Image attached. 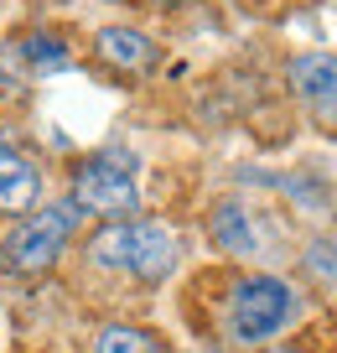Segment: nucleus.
<instances>
[{"label":"nucleus","mask_w":337,"mask_h":353,"mask_svg":"<svg viewBox=\"0 0 337 353\" xmlns=\"http://www.w3.org/2000/svg\"><path fill=\"white\" fill-rule=\"evenodd\" d=\"M94 265L104 270H120V276L135 281H166L176 265V234L156 219H125V223H109V229L94 234L88 244Z\"/></svg>","instance_id":"obj_1"},{"label":"nucleus","mask_w":337,"mask_h":353,"mask_svg":"<svg viewBox=\"0 0 337 353\" xmlns=\"http://www.w3.org/2000/svg\"><path fill=\"white\" fill-rule=\"evenodd\" d=\"M73 203L78 213H94V219L125 223L135 208H141V188H135V161L125 151H104L88 156L73 176Z\"/></svg>","instance_id":"obj_2"},{"label":"nucleus","mask_w":337,"mask_h":353,"mask_svg":"<svg viewBox=\"0 0 337 353\" xmlns=\"http://www.w3.org/2000/svg\"><path fill=\"white\" fill-rule=\"evenodd\" d=\"M78 219H83V213H78L73 203H52V208L21 219L0 239V270H11V276H37V270H47V265L68 250Z\"/></svg>","instance_id":"obj_3"},{"label":"nucleus","mask_w":337,"mask_h":353,"mask_svg":"<svg viewBox=\"0 0 337 353\" xmlns=\"http://www.w3.org/2000/svg\"><path fill=\"white\" fill-rule=\"evenodd\" d=\"M296 291L285 286L280 276H244L239 286H234V301H229V332L234 343H265L275 338L280 327H291L296 317Z\"/></svg>","instance_id":"obj_4"},{"label":"nucleus","mask_w":337,"mask_h":353,"mask_svg":"<svg viewBox=\"0 0 337 353\" xmlns=\"http://www.w3.org/2000/svg\"><path fill=\"white\" fill-rule=\"evenodd\" d=\"M291 88L306 104L337 114V52H301L291 63Z\"/></svg>","instance_id":"obj_5"},{"label":"nucleus","mask_w":337,"mask_h":353,"mask_svg":"<svg viewBox=\"0 0 337 353\" xmlns=\"http://www.w3.org/2000/svg\"><path fill=\"white\" fill-rule=\"evenodd\" d=\"M42 192V176L16 145H0V213H26Z\"/></svg>","instance_id":"obj_6"},{"label":"nucleus","mask_w":337,"mask_h":353,"mask_svg":"<svg viewBox=\"0 0 337 353\" xmlns=\"http://www.w3.org/2000/svg\"><path fill=\"white\" fill-rule=\"evenodd\" d=\"M94 47H99V57H104V63L125 68V73H141V68L156 63V42H151L145 32H135V26H104Z\"/></svg>","instance_id":"obj_7"},{"label":"nucleus","mask_w":337,"mask_h":353,"mask_svg":"<svg viewBox=\"0 0 337 353\" xmlns=\"http://www.w3.org/2000/svg\"><path fill=\"white\" fill-rule=\"evenodd\" d=\"M213 244L223 254H254V250H260L254 223H249V213H244L239 203H218V208H213Z\"/></svg>","instance_id":"obj_8"},{"label":"nucleus","mask_w":337,"mask_h":353,"mask_svg":"<svg viewBox=\"0 0 337 353\" xmlns=\"http://www.w3.org/2000/svg\"><path fill=\"white\" fill-rule=\"evenodd\" d=\"M94 353H166V348L145 327H125V322H114V327H104L94 338Z\"/></svg>","instance_id":"obj_9"},{"label":"nucleus","mask_w":337,"mask_h":353,"mask_svg":"<svg viewBox=\"0 0 337 353\" xmlns=\"http://www.w3.org/2000/svg\"><path fill=\"white\" fill-rule=\"evenodd\" d=\"M21 63L26 68H37V73H52V68H68V47H63V37H52V32H32L21 47Z\"/></svg>","instance_id":"obj_10"},{"label":"nucleus","mask_w":337,"mask_h":353,"mask_svg":"<svg viewBox=\"0 0 337 353\" xmlns=\"http://www.w3.org/2000/svg\"><path fill=\"white\" fill-rule=\"evenodd\" d=\"M26 78H21V52L16 47H0V94H21Z\"/></svg>","instance_id":"obj_11"},{"label":"nucleus","mask_w":337,"mask_h":353,"mask_svg":"<svg viewBox=\"0 0 337 353\" xmlns=\"http://www.w3.org/2000/svg\"><path fill=\"white\" fill-rule=\"evenodd\" d=\"M312 270H316L322 281L337 276V254H332V244H312Z\"/></svg>","instance_id":"obj_12"},{"label":"nucleus","mask_w":337,"mask_h":353,"mask_svg":"<svg viewBox=\"0 0 337 353\" xmlns=\"http://www.w3.org/2000/svg\"><path fill=\"white\" fill-rule=\"evenodd\" d=\"M275 353H296V348H275Z\"/></svg>","instance_id":"obj_13"}]
</instances>
